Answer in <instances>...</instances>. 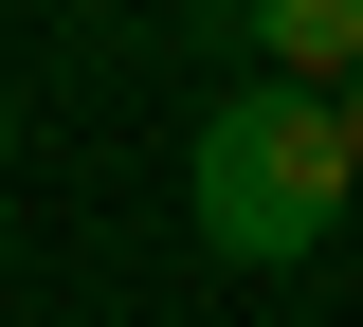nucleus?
<instances>
[{"label": "nucleus", "mask_w": 363, "mask_h": 327, "mask_svg": "<svg viewBox=\"0 0 363 327\" xmlns=\"http://www.w3.org/2000/svg\"><path fill=\"white\" fill-rule=\"evenodd\" d=\"M327 128H345V164H363V55H345V73H327Z\"/></svg>", "instance_id": "nucleus-3"}, {"label": "nucleus", "mask_w": 363, "mask_h": 327, "mask_svg": "<svg viewBox=\"0 0 363 327\" xmlns=\"http://www.w3.org/2000/svg\"><path fill=\"white\" fill-rule=\"evenodd\" d=\"M200 37H236V55H272V73H309V92H327V73L363 55V0H218Z\"/></svg>", "instance_id": "nucleus-2"}, {"label": "nucleus", "mask_w": 363, "mask_h": 327, "mask_svg": "<svg viewBox=\"0 0 363 327\" xmlns=\"http://www.w3.org/2000/svg\"><path fill=\"white\" fill-rule=\"evenodd\" d=\"M345 128H327L309 73H272V92H218L200 128H182V218H200V255H236V273H291V255H327V218H345Z\"/></svg>", "instance_id": "nucleus-1"}, {"label": "nucleus", "mask_w": 363, "mask_h": 327, "mask_svg": "<svg viewBox=\"0 0 363 327\" xmlns=\"http://www.w3.org/2000/svg\"><path fill=\"white\" fill-rule=\"evenodd\" d=\"M0 164H18V92H0Z\"/></svg>", "instance_id": "nucleus-4"}]
</instances>
